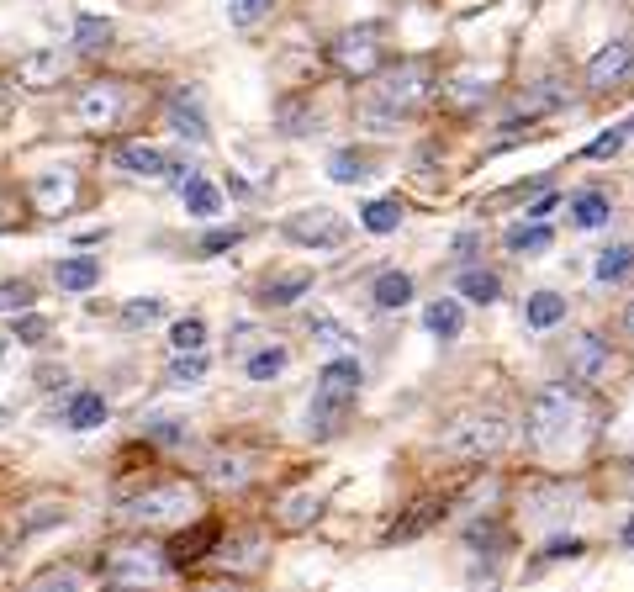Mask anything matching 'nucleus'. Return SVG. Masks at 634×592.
<instances>
[{"mask_svg":"<svg viewBox=\"0 0 634 592\" xmlns=\"http://www.w3.org/2000/svg\"><path fill=\"white\" fill-rule=\"evenodd\" d=\"M476 249H481V233H460V238H455V259H460V265H471Z\"/></svg>","mask_w":634,"mask_h":592,"instance_id":"de8ad7c7","label":"nucleus"},{"mask_svg":"<svg viewBox=\"0 0 634 592\" xmlns=\"http://www.w3.org/2000/svg\"><path fill=\"white\" fill-rule=\"evenodd\" d=\"M566 365H571V381L598 386L608 376V365H613V349L598 339V333H576V339L566 344Z\"/></svg>","mask_w":634,"mask_h":592,"instance_id":"0eeeda50","label":"nucleus"},{"mask_svg":"<svg viewBox=\"0 0 634 592\" xmlns=\"http://www.w3.org/2000/svg\"><path fill=\"white\" fill-rule=\"evenodd\" d=\"M143 434L159 439V444H185V423H180V418H148Z\"/></svg>","mask_w":634,"mask_h":592,"instance_id":"a19ab883","label":"nucleus"},{"mask_svg":"<svg viewBox=\"0 0 634 592\" xmlns=\"http://www.w3.org/2000/svg\"><path fill=\"white\" fill-rule=\"evenodd\" d=\"M180 196H185V212L201 217V222L222 212V191H217V185H212L207 175H191V180L180 185Z\"/></svg>","mask_w":634,"mask_h":592,"instance_id":"4be33fe9","label":"nucleus"},{"mask_svg":"<svg viewBox=\"0 0 634 592\" xmlns=\"http://www.w3.org/2000/svg\"><path fill=\"white\" fill-rule=\"evenodd\" d=\"M592 275H598V286H619L634 275V244H613L598 254V265H592Z\"/></svg>","mask_w":634,"mask_h":592,"instance_id":"5701e85b","label":"nucleus"},{"mask_svg":"<svg viewBox=\"0 0 634 592\" xmlns=\"http://www.w3.org/2000/svg\"><path fill=\"white\" fill-rule=\"evenodd\" d=\"M11 339L16 344H43L48 339V318H37V312H16V323H11Z\"/></svg>","mask_w":634,"mask_h":592,"instance_id":"ea45409f","label":"nucleus"},{"mask_svg":"<svg viewBox=\"0 0 634 592\" xmlns=\"http://www.w3.org/2000/svg\"><path fill=\"white\" fill-rule=\"evenodd\" d=\"M275 127H281L286 138H307V133H317V111H312V101L286 96L281 106H275Z\"/></svg>","mask_w":634,"mask_h":592,"instance_id":"aec40b11","label":"nucleus"},{"mask_svg":"<svg viewBox=\"0 0 634 592\" xmlns=\"http://www.w3.org/2000/svg\"><path fill=\"white\" fill-rule=\"evenodd\" d=\"M164 561L159 555H117V561H111V571H143V577H154Z\"/></svg>","mask_w":634,"mask_h":592,"instance_id":"a18cd8bd","label":"nucleus"},{"mask_svg":"<svg viewBox=\"0 0 634 592\" xmlns=\"http://www.w3.org/2000/svg\"><path fill=\"white\" fill-rule=\"evenodd\" d=\"M164 318V302L159 296H133V302L122 307V323L127 328H148V323H159Z\"/></svg>","mask_w":634,"mask_h":592,"instance_id":"f704fd0d","label":"nucleus"},{"mask_svg":"<svg viewBox=\"0 0 634 592\" xmlns=\"http://www.w3.org/2000/svg\"><path fill=\"white\" fill-rule=\"evenodd\" d=\"M624 80H634V43H603L598 53H592L587 64V90L592 96H608V90H619Z\"/></svg>","mask_w":634,"mask_h":592,"instance_id":"423d86ee","label":"nucleus"},{"mask_svg":"<svg viewBox=\"0 0 634 592\" xmlns=\"http://www.w3.org/2000/svg\"><path fill=\"white\" fill-rule=\"evenodd\" d=\"M624 127H613V133H598V138H592L587 148H582V159H608V154H619V148H624Z\"/></svg>","mask_w":634,"mask_h":592,"instance_id":"37998d69","label":"nucleus"},{"mask_svg":"<svg viewBox=\"0 0 634 592\" xmlns=\"http://www.w3.org/2000/svg\"><path fill=\"white\" fill-rule=\"evenodd\" d=\"M281 233L291 238V244H302V249H344L349 244V222L333 212V207H302V212H291L281 222Z\"/></svg>","mask_w":634,"mask_h":592,"instance_id":"39448f33","label":"nucleus"},{"mask_svg":"<svg viewBox=\"0 0 634 592\" xmlns=\"http://www.w3.org/2000/svg\"><path fill=\"white\" fill-rule=\"evenodd\" d=\"M423 328L434 333L439 344H455V339H460V328H465L460 296H439V302H428V307H423Z\"/></svg>","mask_w":634,"mask_h":592,"instance_id":"f8f14e48","label":"nucleus"},{"mask_svg":"<svg viewBox=\"0 0 634 592\" xmlns=\"http://www.w3.org/2000/svg\"><path fill=\"white\" fill-rule=\"evenodd\" d=\"M555 207H561V196H539L534 207H529V217H534V222H545V217H550Z\"/></svg>","mask_w":634,"mask_h":592,"instance_id":"8fccbe9b","label":"nucleus"},{"mask_svg":"<svg viewBox=\"0 0 634 592\" xmlns=\"http://www.w3.org/2000/svg\"><path fill=\"white\" fill-rule=\"evenodd\" d=\"M439 513H444L439 503H423V513H413V518H407V524H397V529H391V540H413V534H423V529L434 524Z\"/></svg>","mask_w":634,"mask_h":592,"instance_id":"79ce46f5","label":"nucleus"},{"mask_svg":"<svg viewBox=\"0 0 634 592\" xmlns=\"http://www.w3.org/2000/svg\"><path fill=\"white\" fill-rule=\"evenodd\" d=\"M354 413V402L349 397H333V392H317L312 397V439H333V434H344V423Z\"/></svg>","mask_w":634,"mask_h":592,"instance_id":"9b49d317","label":"nucleus"},{"mask_svg":"<svg viewBox=\"0 0 634 592\" xmlns=\"http://www.w3.org/2000/svg\"><path fill=\"white\" fill-rule=\"evenodd\" d=\"M439 444L450 450L455 460H487L508 444V418L502 413H460L450 429L439 434Z\"/></svg>","mask_w":634,"mask_h":592,"instance_id":"f03ea898","label":"nucleus"},{"mask_svg":"<svg viewBox=\"0 0 634 592\" xmlns=\"http://www.w3.org/2000/svg\"><path fill=\"white\" fill-rule=\"evenodd\" d=\"M281 370H286V349H281V344H265L259 355L244 360V376H249V381H275Z\"/></svg>","mask_w":634,"mask_h":592,"instance_id":"473e14b6","label":"nucleus"},{"mask_svg":"<svg viewBox=\"0 0 634 592\" xmlns=\"http://www.w3.org/2000/svg\"><path fill=\"white\" fill-rule=\"evenodd\" d=\"M238 238H244V228H212V233L196 244V254H207V259H212V254H222V249H233Z\"/></svg>","mask_w":634,"mask_h":592,"instance_id":"c03bdc74","label":"nucleus"},{"mask_svg":"<svg viewBox=\"0 0 634 592\" xmlns=\"http://www.w3.org/2000/svg\"><path fill=\"white\" fill-rule=\"evenodd\" d=\"M0 423H6V407H0Z\"/></svg>","mask_w":634,"mask_h":592,"instance_id":"864d4df0","label":"nucleus"},{"mask_svg":"<svg viewBox=\"0 0 634 592\" xmlns=\"http://www.w3.org/2000/svg\"><path fill=\"white\" fill-rule=\"evenodd\" d=\"M428 96H434V64L402 59L391 69H376V85H370L365 101H360V122L376 127V133H391V127H402V117H413Z\"/></svg>","mask_w":634,"mask_h":592,"instance_id":"f257e3e1","label":"nucleus"},{"mask_svg":"<svg viewBox=\"0 0 634 592\" xmlns=\"http://www.w3.org/2000/svg\"><path fill=\"white\" fill-rule=\"evenodd\" d=\"M381 37H386V27L381 22H365V27H349V32H339L328 43V59H333V69L339 74H349V80H370L381 64H386V48H381Z\"/></svg>","mask_w":634,"mask_h":592,"instance_id":"7ed1b4c3","label":"nucleus"},{"mask_svg":"<svg viewBox=\"0 0 634 592\" xmlns=\"http://www.w3.org/2000/svg\"><path fill=\"white\" fill-rule=\"evenodd\" d=\"M619 545H624V550H634V518H629V524L619 529Z\"/></svg>","mask_w":634,"mask_h":592,"instance_id":"3c124183","label":"nucleus"},{"mask_svg":"<svg viewBox=\"0 0 634 592\" xmlns=\"http://www.w3.org/2000/svg\"><path fill=\"white\" fill-rule=\"evenodd\" d=\"M561 318H566V296L561 291H534L524 302V323L529 328H555Z\"/></svg>","mask_w":634,"mask_h":592,"instance_id":"b1692460","label":"nucleus"},{"mask_svg":"<svg viewBox=\"0 0 634 592\" xmlns=\"http://www.w3.org/2000/svg\"><path fill=\"white\" fill-rule=\"evenodd\" d=\"M170 122H175V133L191 138V143H207V138H212L207 111H201L196 90H175V96H170Z\"/></svg>","mask_w":634,"mask_h":592,"instance_id":"9d476101","label":"nucleus"},{"mask_svg":"<svg viewBox=\"0 0 634 592\" xmlns=\"http://www.w3.org/2000/svg\"><path fill=\"white\" fill-rule=\"evenodd\" d=\"M455 296H465V302H476V307H492L497 296H502V275L487 270V265H460Z\"/></svg>","mask_w":634,"mask_h":592,"instance_id":"ddd939ff","label":"nucleus"},{"mask_svg":"<svg viewBox=\"0 0 634 592\" xmlns=\"http://www.w3.org/2000/svg\"><path fill=\"white\" fill-rule=\"evenodd\" d=\"M64 80V53H32V59H22V85H59Z\"/></svg>","mask_w":634,"mask_h":592,"instance_id":"a878e982","label":"nucleus"},{"mask_svg":"<svg viewBox=\"0 0 634 592\" xmlns=\"http://www.w3.org/2000/svg\"><path fill=\"white\" fill-rule=\"evenodd\" d=\"M53 281H59L64 291H90V286L101 281V259H96V254H74V259H59Z\"/></svg>","mask_w":634,"mask_h":592,"instance_id":"6ab92c4d","label":"nucleus"},{"mask_svg":"<svg viewBox=\"0 0 634 592\" xmlns=\"http://www.w3.org/2000/svg\"><path fill=\"white\" fill-rule=\"evenodd\" d=\"M201 376H207V355H201V349H191V355H175V365H170V381L175 386H196Z\"/></svg>","mask_w":634,"mask_h":592,"instance_id":"58836bf2","label":"nucleus"},{"mask_svg":"<svg viewBox=\"0 0 634 592\" xmlns=\"http://www.w3.org/2000/svg\"><path fill=\"white\" fill-rule=\"evenodd\" d=\"M360 222H365V233H397L402 228V201H391V196H381V201H365L360 207Z\"/></svg>","mask_w":634,"mask_h":592,"instance_id":"bb28decb","label":"nucleus"},{"mask_svg":"<svg viewBox=\"0 0 634 592\" xmlns=\"http://www.w3.org/2000/svg\"><path fill=\"white\" fill-rule=\"evenodd\" d=\"M111 159H117V170H127V175H164V164H170L154 143H117Z\"/></svg>","mask_w":634,"mask_h":592,"instance_id":"f3484780","label":"nucleus"},{"mask_svg":"<svg viewBox=\"0 0 634 592\" xmlns=\"http://www.w3.org/2000/svg\"><path fill=\"white\" fill-rule=\"evenodd\" d=\"M629 328H634V307H629Z\"/></svg>","mask_w":634,"mask_h":592,"instance_id":"603ef678","label":"nucleus"},{"mask_svg":"<svg viewBox=\"0 0 634 592\" xmlns=\"http://www.w3.org/2000/svg\"><path fill=\"white\" fill-rule=\"evenodd\" d=\"M576 418V392L571 386H539L529 397V413H524V434L529 444H555Z\"/></svg>","mask_w":634,"mask_h":592,"instance_id":"20e7f679","label":"nucleus"},{"mask_svg":"<svg viewBox=\"0 0 634 592\" xmlns=\"http://www.w3.org/2000/svg\"><path fill=\"white\" fill-rule=\"evenodd\" d=\"M465 545H471L476 555H502L508 550V529H502L497 518H476V524L465 529Z\"/></svg>","mask_w":634,"mask_h":592,"instance_id":"c85d7f7f","label":"nucleus"},{"mask_svg":"<svg viewBox=\"0 0 634 592\" xmlns=\"http://www.w3.org/2000/svg\"><path fill=\"white\" fill-rule=\"evenodd\" d=\"M207 592H222V587H207Z\"/></svg>","mask_w":634,"mask_h":592,"instance_id":"5fc2aeb1","label":"nucleus"},{"mask_svg":"<svg viewBox=\"0 0 634 592\" xmlns=\"http://www.w3.org/2000/svg\"><path fill=\"white\" fill-rule=\"evenodd\" d=\"M170 344H175V355H191V349L207 344V323H201V318H180L170 328Z\"/></svg>","mask_w":634,"mask_h":592,"instance_id":"c9c22d12","label":"nucleus"},{"mask_svg":"<svg viewBox=\"0 0 634 592\" xmlns=\"http://www.w3.org/2000/svg\"><path fill=\"white\" fill-rule=\"evenodd\" d=\"M582 550H587V540H582V534H555V540L545 545V555L534 561V571H539V566H555V561H576Z\"/></svg>","mask_w":634,"mask_h":592,"instance_id":"72a5a7b5","label":"nucleus"},{"mask_svg":"<svg viewBox=\"0 0 634 592\" xmlns=\"http://www.w3.org/2000/svg\"><path fill=\"white\" fill-rule=\"evenodd\" d=\"M111 37H117V27H111L106 16H74V48H80V53L111 48Z\"/></svg>","mask_w":634,"mask_h":592,"instance_id":"393cba45","label":"nucleus"},{"mask_svg":"<svg viewBox=\"0 0 634 592\" xmlns=\"http://www.w3.org/2000/svg\"><path fill=\"white\" fill-rule=\"evenodd\" d=\"M613 222V201L603 196V191H576L571 196V228H582V233H598V228H608Z\"/></svg>","mask_w":634,"mask_h":592,"instance_id":"4468645a","label":"nucleus"},{"mask_svg":"<svg viewBox=\"0 0 634 592\" xmlns=\"http://www.w3.org/2000/svg\"><path fill=\"white\" fill-rule=\"evenodd\" d=\"M492 96V85L487 80H476V74H455V80H444V101L460 106V111H471Z\"/></svg>","mask_w":634,"mask_h":592,"instance_id":"cd10ccee","label":"nucleus"},{"mask_svg":"<svg viewBox=\"0 0 634 592\" xmlns=\"http://www.w3.org/2000/svg\"><path fill=\"white\" fill-rule=\"evenodd\" d=\"M360 386H365V365L360 360H349V355H339V360H328L323 370H317V392H333V397H360Z\"/></svg>","mask_w":634,"mask_h":592,"instance_id":"1a4fd4ad","label":"nucleus"},{"mask_svg":"<svg viewBox=\"0 0 634 592\" xmlns=\"http://www.w3.org/2000/svg\"><path fill=\"white\" fill-rule=\"evenodd\" d=\"M312 339L317 344H349V333L333 323V318H312Z\"/></svg>","mask_w":634,"mask_h":592,"instance_id":"49530a36","label":"nucleus"},{"mask_svg":"<svg viewBox=\"0 0 634 592\" xmlns=\"http://www.w3.org/2000/svg\"><path fill=\"white\" fill-rule=\"evenodd\" d=\"M37 302L27 281H0V318H16V312H27Z\"/></svg>","mask_w":634,"mask_h":592,"instance_id":"e433bc0d","label":"nucleus"},{"mask_svg":"<svg viewBox=\"0 0 634 592\" xmlns=\"http://www.w3.org/2000/svg\"><path fill=\"white\" fill-rule=\"evenodd\" d=\"M64 423H69L74 434L101 429V423H106V397H101V392H74L69 407H64Z\"/></svg>","mask_w":634,"mask_h":592,"instance_id":"a211bd4d","label":"nucleus"},{"mask_svg":"<svg viewBox=\"0 0 634 592\" xmlns=\"http://www.w3.org/2000/svg\"><path fill=\"white\" fill-rule=\"evenodd\" d=\"M524 106H529V117L534 111H561V106H571V90H566V80H539L524 90Z\"/></svg>","mask_w":634,"mask_h":592,"instance_id":"2f4dec72","label":"nucleus"},{"mask_svg":"<svg viewBox=\"0 0 634 592\" xmlns=\"http://www.w3.org/2000/svg\"><path fill=\"white\" fill-rule=\"evenodd\" d=\"M270 11H275V0H228V22L233 27H254V22H265Z\"/></svg>","mask_w":634,"mask_h":592,"instance_id":"4c0bfd02","label":"nucleus"},{"mask_svg":"<svg viewBox=\"0 0 634 592\" xmlns=\"http://www.w3.org/2000/svg\"><path fill=\"white\" fill-rule=\"evenodd\" d=\"M312 513H317V503H312V497H296V503H291V513H286V524L296 529V524H307Z\"/></svg>","mask_w":634,"mask_h":592,"instance_id":"09e8293b","label":"nucleus"},{"mask_svg":"<svg viewBox=\"0 0 634 592\" xmlns=\"http://www.w3.org/2000/svg\"><path fill=\"white\" fill-rule=\"evenodd\" d=\"M180 508H191V492L185 487H154V492H143L138 503H127V518H138V524H159V518H175Z\"/></svg>","mask_w":634,"mask_h":592,"instance_id":"6e6552de","label":"nucleus"},{"mask_svg":"<svg viewBox=\"0 0 634 592\" xmlns=\"http://www.w3.org/2000/svg\"><path fill=\"white\" fill-rule=\"evenodd\" d=\"M502 244H508L513 254H545L550 244H555V233L545 228V222H534V217H524V222H513L508 233H502Z\"/></svg>","mask_w":634,"mask_h":592,"instance_id":"412c9836","label":"nucleus"},{"mask_svg":"<svg viewBox=\"0 0 634 592\" xmlns=\"http://www.w3.org/2000/svg\"><path fill=\"white\" fill-rule=\"evenodd\" d=\"M370 302H376L381 312H402L407 302H413V275L407 270H381L376 281H370Z\"/></svg>","mask_w":634,"mask_h":592,"instance_id":"2eb2a0df","label":"nucleus"},{"mask_svg":"<svg viewBox=\"0 0 634 592\" xmlns=\"http://www.w3.org/2000/svg\"><path fill=\"white\" fill-rule=\"evenodd\" d=\"M312 291V275H281V281H270L265 291H259V302L265 307H291V302H302V296Z\"/></svg>","mask_w":634,"mask_h":592,"instance_id":"c756f323","label":"nucleus"},{"mask_svg":"<svg viewBox=\"0 0 634 592\" xmlns=\"http://www.w3.org/2000/svg\"><path fill=\"white\" fill-rule=\"evenodd\" d=\"M74 117L85 127H111V117H117V85H90L80 106H74Z\"/></svg>","mask_w":634,"mask_h":592,"instance_id":"dca6fc26","label":"nucleus"},{"mask_svg":"<svg viewBox=\"0 0 634 592\" xmlns=\"http://www.w3.org/2000/svg\"><path fill=\"white\" fill-rule=\"evenodd\" d=\"M365 175H370V154H360V148H339L328 159V180H339V185H360Z\"/></svg>","mask_w":634,"mask_h":592,"instance_id":"7c9ffc66","label":"nucleus"}]
</instances>
